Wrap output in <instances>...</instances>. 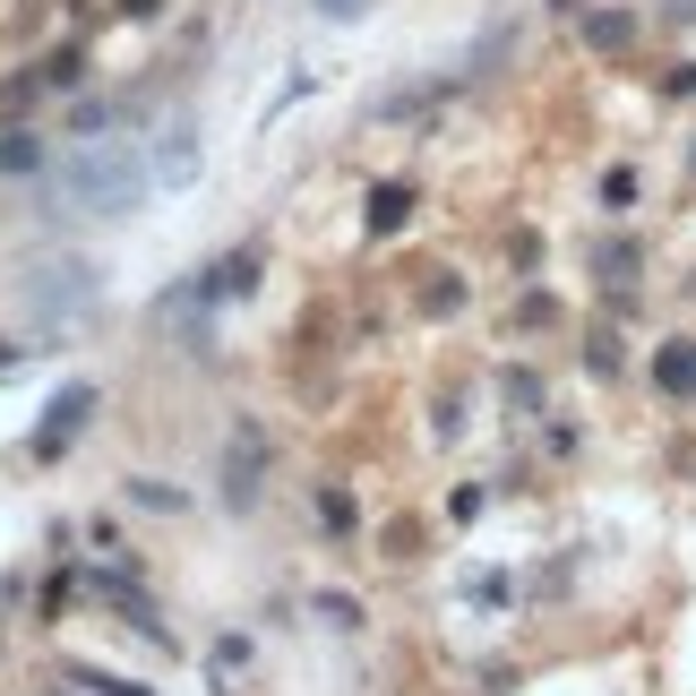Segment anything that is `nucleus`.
<instances>
[{
  "instance_id": "nucleus-1",
  "label": "nucleus",
  "mask_w": 696,
  "mask_h": 696,
  "mask_svg": "<svg viewBox=\"0 0 696 696\" xmlns=\"http://www.w3.org/2000/svg\"><path fill=\"white\" fill-rule=\"evenodd\" d=\"M138 190H147V164L130 155V138H87V147L69 155V199L95 206V215L138 206Z\"/></svg>"
},
{
  "instance_id": "nucleus-2",
  "label": "nucleus",
  "mask_w": 696,
  "mask_h": 696,
  "mask_svg": "<svg viewBox=\"0 0 696 696\" xmlns=\"http://www.w3.org/2000/svg\"><path fill=\"white\" fill-rule=\"evenodd\" d=\"M78 422H87V387H69V396H61V413H52V431H43V447H61V438L78 431Z\"/></svg>"
}]
</instances>
